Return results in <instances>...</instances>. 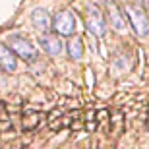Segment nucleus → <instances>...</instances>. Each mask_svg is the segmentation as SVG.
<instances>
[{"label": "nucleus", "instance_id": "nucleus-1", "mask_svg": "<svg viewBox=\"0 0 149 149\" xmlns=\"http://www.w3.org/2000/svg\"><path fill=\"white\" fill-rule=\"evenodd\" d=\"M128 19H130V25H132L134 33L138 37H147L149 35V16L147 12L138 4H126L124 8Z\"/></svg>", "mask_w": 149, "mask_h": 149}, {"label": "nucleus", "instance_id": "nucleus-2", "mask_svg": "<svg viewBox=\"0 0 149 149\" xmlns=\"http://www.w3.org/2000/svg\"><path fill=\"white\" fill-rule=\"evenodd\" d=\"M8 47L16 52V56H19V58L25 60V62H33V60H37V56H39L35 45L29 43L27 39L19 37V35H12V37L8 39Z\"/></svg>", "mask_w": 149, "mask_h": 149}, {"label": "nucleus", "instance_id": "nucleus-3", "mask_svg": "<svg viewBox=\"0 0 149 149\" xmlns=\"http://www.w3.org/2000/svg\"><path fill=\"white\" fill-rule=\"evenodd\" d=\"M52 27L58 35H64V37H70L76 31V17L70 10L58 12L54 17H52Z\"/></svg>", "mask_w": 149, "mask_h": 149}, {"label": "nucleus", "instance_id": "nucleus-4", "mask_svg": "<svg viewBox=\"0 0 149 149\" xmlns=\"http://www.w3.org/2000/svg\"><path fill=\"white\" fill-rule=\"evenodd\" d=\"M85 23H87V29L95 37H103L107 33V17L95 6H89L87 8V19H85Z\"/></svg>", "mask_w": 149, "mask_h": 149}, {"label": "nucleus", "instance_id": "nucleus-5", "mask_svg": "<svg viewBox=\"0 0 149 149\" xmlns=\"http://www.w3.org/2000/svg\"><path fill=\"white\" fill-rule=\"evenodd\" d=\"M107 19H109V23L112 25V29L120 31V33L126 31L128 22H126V17H124V14H122V10L118 8L116 2H109V4H107Z\"/></svg>", "mask_w": 149, "mask_h": 149}, {"label": "nucleus", "instance_id": "nucleus-6", "mask_svg": "<svg viewBox=\"0 0 149 149\" xmlns=\"http://www.w3.org/2000/svg\"><path fill=\"white\" fill-rule=\"evenodd\" d=\"M39 47H41L49 56H56V54H60V52H62L60 37H58V35H52V33H47V31L39 37Z\"/></svg>", "mask_w": 149, "mask_h": 149}, {"label": "nucleus", "instance_id": "nucleus-7", "mask_svg": "<svg viewBox=\"0 0 149 149\" xmlns=\"http://www.w3.org/2000/svg\"><path fill=\"white\" fill-rule=\"evenodd\" d=\"M0 68L4 70V72H16L17 68V56L16 52L8 47V45L0 43Z\"/></svg>", "mask_w": 149, "mask_h": 149}, {"label": "nucleus", "instance_id": "nucleus-8", "mask_svg": "<svg viewBox=\"0 0 149 149\" xmlns=\"http://www.w3.org/2000/svg\"><path fill=\"white\" fill-rule=\"evenodd\" d=\"M31 22H33V27L39 29V31H43V33L52 27V17H50V14L45 10V8L33 10V14H31Z\"/></svg>", "mask_w": 149, "mask_h": 149}, {"label": "nucleus", "instance_id": "nucleus-9", "mask_svg": "<svg viewBox=\"0 0 149 149\" xmlns=\"http://www.w3.org/2000/svg\"><path fill=\"white\" fill-rule=\"evenodd\" d=\"M68 54L72 56L74 60H79L83 54V43L79 37H74L70 39V43H68Z\"/></svg>", "mask_w": 149, "mask_h": 149}, {"label": "nucleus", "instance_id": "nucleus-10", "mask_svg": "<svg viewBox=\"0 0 149 149\" xmlns=\"http://www.w3.org/2000/svg\"><path fill=\"white\" fill-rule=\"evenodd\" d=\"M143 2H145V4H147V10H149V0H143Z\"/></svg>", "mask_w": 149, "mask_h": 149}, {"label": "nucleus", "instance_id": "nucleus-11", "mask_svg": "<svg viewBox=\"0 0 149 149\" xmlns=\"http://www.w3.org/2000/svg\"><path fill=\"white\" fill-rule=\"evenodd\" d=\"M138 2H143V0H138Z\"/></svg>", "mask_w": 149, "mask_h": 149}]
</instances>
